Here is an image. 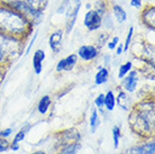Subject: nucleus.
Wrapping results in <instances>:
<instances>
[{"mask_svg":"<svg viewBox=\"0 0 155 154\" xmlns=\"http://www.w3.org/2000/svg\"><path fill=\"white\" fill-rule=\"evenodd\" d=\"M84 26L89 31H96L101 26V16L98 12L89 10L84 16Z\"/></svg>","mask_w":155,"mask_h":154,"instance_id":"39448f33","label":"nucleus"},{"mask_svg":"<svg viewBox=\"0 0 155 154\" xmlns=\"http://www.w3.org/2000/svg\"><path fill=\"white\" fill-rule=\"evenodd\" d=\"M80 7H81V1L75 0L73 5H71L69 9H68V12H66V32L68 33H70L72 31V28H73Z\"/></svg>","mask_w":155,"mask_h":154,"instance_id":"20e7f679","label":"nucleus"},{"mask_svg":"<svg viewBox=\"0 0 155 154\" xmlns=\"http://www.w3.org/2000/svg\"><path fill=\"white\" fill-rule=\"evenodd\" d=\"M36 37H37V33H36L35 36L33 37V39L31 41V43H29V45H28V49H27V51H26V53H29V51H31V46H33V44H34V42L36 41Z\"/></svg>","mask_w":155,"mask_h":154,"instance_id":"c85d7f7f","label":"nucleus"},{"mask_svg":"<svg viewBox=\"0 0 155 154\" xmlns=\"http://www.w3.org/2000/svg\"><path fill=\"white\" fill-rule=\"evenodd\" d=\"M10 149H12V151H18V150H19V145H18V144H14V143H12V145H10Z\"/></svg>","mask_w":155,"mask_h":154,"instance_id":"7c9ffc66","label":"nucleus"},{"mask_svg":"<svg viewBox=\"0 0 155 154\" xmlns=\"http://www.w3.org/2000/svg\"><path fill=\"white\" fill-rule=\"evenodd\" d=\"M154 15H155V10L154 7L148 8L147 10H145L142 15V20L143 23L148 27V28H152L154 29L155 27V20H154Z\"/></svg>","mask_w":155,"mask_h":154,"instance_id":"f8f14e48","label":"nucleus"},{"mask_svg":"<svg viewBox=\"0 0 155 154\" xmlns=\"http://www.w3.org/2000/svg\"><path fill=\"white\" fill-rule=\"evenodd\" d=\"M137 82H138V78H137V73L135 71H133L128 74L127 77L125 78L124 81H123V85H124V88L129 91V92H133L136 89V85H137Z\"/></svg>","mask_w":155,"mask_h":154,"instance_id":"1a4fd4ad","label":"nucleus"},{"mask_svg":"<svg viewBox=\"0 0 155 154\" xmlns=\"http://www.w3.org/2000/svg\"><path fill=\"white\" fill-rule=\"evenodd\" d=\"M94 104L98 108H102L105 106V95H99L94 100Z\"/></svg>","mask_w":155,"mask_h":154,"instance_id":"b1692460","label":"nucleus"},{"mask_svg":"<svg viewBox=\"0 0 155 154\" xmlns=\"http://www.w3.org/2000/svg\"><path fill=\"white\" fill-rule=\"evenodd\" d=\"M117 104L119 105L123 109L127 110L128 108H129V100H128L127 95L121 91V92L118 95V98H117Z\"/></svg>","mask_w":155,"mask_h":154,"instance_id":"a211bd4d","label":"nucleus"},{"mask_svg":"<svg viewBox=\"0 0 155 154\" xmlns=\"http://www.w3.org/2000/svg\"><path fill=\"white\" fill-rule=\"evenodd\" d=\"M47 1L48 0H24V2H26L27 5H29L31 7H33L34 9L42 12L43 9L45 8Z\"/></svg>","mask_w":155,"mask_h":154,"instance_id":"2eb2a0df","label":"nucleus"},{"mask_svg":"<svg viewBox=\"0 0 155 154\" xmlns=\"http://www.w3.org/2000/svg\"><path fill=\"white\" fill-rule=\"evenodd\" d=\"M155 152V145L154 142L142 145V146H136L130 149L129 154H154Z\"/></svg>","mask_w":155,"mask_h":154,"instance_id":"9b49d317","label":"nucleus"},{"mask_svg":"<svg viewBox=\"0 0 155 154\" xmlns=\"http://www.w3.org/2000/svg\"><path fill=\"white\" fill-rule=\"evenodd\" d=\"M9 149V143L6 141L5 139L0 137V152H5Z\"/></svg>","mask_w":155,"mask_h":154,"instance_id":"393cba45","label":"nucleus"},{"mask_svg":"<svg viewBox=\"0 0 155 154\" xmlns=\"http://www.w3.org/2000/svg\"><path fill=\"white\" fill-rule=\"evenodd\" d=\"M113 10H114V15H115V17H116L117 22L124 23L125 20L127 19V14H126V12H125L120 6L115 5V6L113 7Z\"/></svg>","mask_w":155,"mask_h":154,"instance_id":"4468645a","label":"nucleus"},{"mask_svg":"<svg viewBox=\"0 0 155 154\" xmlns=\"http://www.w3.org/2000/svg\"><path fill=\"white\" fill-rule=\"evenodd\" d=\"M62 38H63V33L60 29L51 34L50 47L54 53H58L60 51L62 50Z\"/></svg>","mask_w":155,"mask_h":154,"instance_id":"6e6552de","label":"nucleus"},{"mask_svg":"<svg viewBox=\"0 0 155 154\" xmlns=\"http://www.w3.org/2000/svg\"><path fill=\"white\" fill-rule=\"evenodd\" d=\"M99 125H100V119H99V115H98V112L96 110H93L92 112V115L90 117V126H91V132L94 133V132L97 131V128L99 127Z\"/></svg>","mask_w":155,"mask_h":154,"instance_id":"6ab92c4d","label":"nucleus"},{"mask_svg":"<svg viewBox=\"0 0 155 154\" xmlns=\"http://www.w3.org/2000/svg\"><path fill=\"white\" fill-rule=\"evenodd\" d=\"M132 62H126L125 64H123V65L120 66L119 69V73H118V77L120 78V79H123V78H125V75L130 71V69H132Z\"/></svg>","mask_w":155,"mask_h":154,"instance_id":"aec40b11","label":"nucleus"},{"mask_svg":"<svg viewBox=\"0 0 155 154\" xmlns=\"http://www.w3.org/2000/svg\"><path fill=\"white\" fill-rule=\"evenodd\" d=\"M28 28V20L18 12L0 8V33L8 35H20Z\"/></svg>","mask_w":155,"mask_h":154,"instance_id":"f257e3e1","label":"nucleus"},{"mask_svg":"<svg viewBox=\"0 0 155 154\" xmlns=\"http://www.w3.org/2000/svg\"><path fill=\"white\" fill-rule=\"evenodd\" d=\"M115 105H116V99H115V96H114L113 91H108L107 95L105 96V106L108 110H113L115 108Z\"/></svg>","mask_w":155,"mask_h":154,"instance_id":"f3484780","label":"nucleus"},{"mask_svg":"<svg viewBox=\"0 0 155 154\" xmlns=\"http://www.w3.org/2000/svg\"><path fill=\"white\" fill-rule=\"evenodd\" d=\"M31 154H45L44 152H36V153H31Z\"/></svg>","mask_w":155,"mask_h":154,"instance_id":"2f4dec72","label":"nucleus"},{"mask_svg":"<svg viewBox=\"0 0 155 154\" xmlns=\"http://www.w3.org/2000/svg\"><path fill=\"white\" fill-rule=\"evenodd\" d=\"M12 133V128H6V129H2V131H0V137H9Z\"/></svg>","mask_w":155,"mask_h":154,"instance_id":"bb28decb","label":"nucleus"},{"mask_svg":"<svg viewBox=\"0 0 155 154\" xmlns=\"http://www.w3.org/2000/svg\"><path fill=\"white\" fill-rule=\"evenodd\" d=\"M25 135H26V129L24 128V129H21L20 132L17 133V135L15 136V139H14L12 143H14V144H18L20 141H23V139H25Z\"/></svg>","mask_w":155,"mask_h":154,"instance_id":"5701e85b","label":"nucleus"},{"mask_svg":"<svg viewBox=\"0 0 155 154\" xmlns=\"http://www.w3.org/2000/svg\"><path fill=\"white\" fill-rule=\"evenodd\" d=\"M77 62L78 55L71 54L68 58L62 59L61 61L58 62V65H56V70H58V72H61V71H71L74 68V65L77 64Z\"/></svg>","mask_w":155,"mask_h":154,"instance_id":"423d86ee","label":"nucleus"},{"mask_svg":"<svg viewBox=\"0 0 155 154\" xmlns=\"http://www.w3.org/2000/svg\"><path fill=\"white\" fill-rule=\"evenodd\" d=\"M129 123L137 134H150L154 127V104H142V107L130 115Z\"/></svg>","mask_w":155,"mask_h":154,"instance_id":"f03ea898","label":"nucleus"},{"mask_svg":"<svg viewBox=\"0 0 155 154\" xmlns=\"http://www.w3.org/2000/svg\"><path fill=\"white\" fill-rule=\"evenodd\" d=\"M108 75H109L108 70L99 68V71L97 72L96 78H94V82H96V85H102V83H105L106 81L108 80Z\"/></svg>","mask_w":155,"mask_h":154,"instance_id":"ddd939ff","label":"nucleus"},{"mask_svg":"<svg viewBox=\"0 0 155 154\" xmlns=\"http://www.w3.org/2000/svg\"><path fill=\"white\" fill-rule=\"evenodd\" d=\"M118 42H119V37H118V36H115V37H114V38L108 43L109 50H114V49H116V46L118 45Z\"/></svg>","mask_w":155,"mask_h":154,"instance_id":"a878e982","label":"nucleus"},{"mask_svg":"<svg viewBox=\"0 0 155 154\" xmlns=\"http://www.w3.org/2000/svg\"><path fill=\"white\" fill-rule=\"evenodd\" d=\"M18 52V43L12 36L0 33V62L15 56Z\"/></svg>","mask_w":155,"mask_h":154,"instance_id":"7ed1b4c3","label":"nucleus"},{"mask_svg":"<svg viewBox=\"0 0 155 154\" xmlns=\"http://www.w3.org/2000/svg\"><path fill=\"white\" fill-rule=\"evenodd\" d=\"M45 59V53L44 51L42 50H37L33 56V66H34V70H35V73L39 74L42 72L43 65H42V62L44 61Z\"/></svg>","mask_w":155,"mask_h":154,"instance_id":"9d476101","label":"nucleus"},{"mask_svg":"<svg viewBox=\"0 0 155 154\" xmlns=\"http://www.w3.org/2000/svg\"><path fill=\"white\" fill-rule=\"evenodd\" d=\"M123 52H124V45H123V44H119V45H118V47H117L116 54H117V55H120Z\"/></svg>","mask_w":155,"mask_h":154,"instance_id":"c756f323","label":"nucleus"},{"mask_svg":"<svg viewBox=\"0 0 155 154\" xmlns=\"http://www.w3.org/2000/svg\"><path fill=\"white\" fill-rule=\"evenodd\" d=\"M113 136H114V146H115V149H118V145H119V137H120V129L118 126H115V127H114Z\"/></svg>","mask_w":155,"mask_h":154,"instance_id":"412c9836","label":"nucleus"},{"mask_svg":"<svg viewBox=\"0 0 155 154\" xmlns=\"http://www.w3.org/2000/svg\"><path fill=\"white\" fill-rule=\"evenodd\" d=\"M78 54L84 61H91L94 58H97L98 50L94 46H92V45H83V46L79 49Z\"/></svg>","mask_w":155,"mask_h":154,"instance_id":"0eeeda50","label":"nucleus"},{"mask_svg":"<svg viewBox=\"0 0 155 154\" xmlns=\"http://www.w3.org/2000/svg\"><path fill=\"white\" fill-rule=\"evenodd\" d=\"M133 34H134V28H133V27H130V28H129V31H128V34H127V38H126V42H125L124 51H127V50H128V46H129V44H130V41H132Z\"/></svg>","mask_w":155,"mask_h":154,"instance_id":"4be33fe9","label":"nucleus"},{"mask_svg":"<svg viewBox=\"0 0 155 154\" xmlns=\"http://www.w3.org/2000/svg\"><path fill=\"white\" fill-rule=\"evenodd\" d=\"M50 106H51V98L48 96H44L38 102V112L42 115L46 114Z\"/></svg>","mask_w":155,"mask_h":154,"instance_id":"dca6fc26","label":"nucleus"},{"mask_svg":"<svg viewBox=\"0 0 155 154\" xmlns=\"http://www.w3.org/2000/svg\"><path fill=\"white\" fill-rule=\"evenodd\" d=\"M130 5L135 8H140V6H142V0H132Z\"/></svg>","mask_w":155,"mask_h":154,"instance_id":"cd10ccee","label":"nucleus"}]
</instances>
